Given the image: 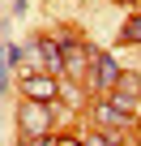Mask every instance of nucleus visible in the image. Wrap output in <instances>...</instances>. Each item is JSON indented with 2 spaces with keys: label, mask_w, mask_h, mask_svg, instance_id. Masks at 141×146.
<instances>
[{
  "label": "nucleus",
  "mask_w": 141,
  "mask_h": 146,
  "mask_svg": "<svg viewBox=\"0 0 141 146\" xmlns=\"http://www.w3.org/2000/svg\"><path fill=\"white\" fill-rule=\"evenodd\" d=\"M94 125H98V133H103L111 146H120V133L132 129L137 120H132V112L120 108L115 99H98V103H94Z\"/></svg>",
  "instance_id": "nucleus-1"
},
{
  "label": "nucleus",
  "mask_w": 141,
  "mask_h": 146,
  "mask_svg": "<svg viewBox=\"0 0 141 146\" xmlns=\"http://www.w3.org/2000/svg\"><path fill=\"white\" fill-rule=\"evenodd\" d=\"M22 95H26V99L56 103V95H60V82H56V73H26V78H22Z\"/></svg>",
  "instance_id": "nucleus-3"
},
{
  "label": "nucleus",
  "mask_w": 141,
  "mask_h": 146,
  "mask_svg": "<svg viewBox=\"0 0 141 146\" xmlns=\"http://www.w3.org/2000/svg\"><path fill=\"white\" fill-rule=\"evenodd\" d=\"M34 52H39V60H43V69H47V73H60V69H64L60 43H51L47 35H39V39H34Z\"/></svg>",
  "instance_id": "nucleus-7"
},
{
  "label": "nucleus",
  "mask_w": 141,
  "mask_h": 146,
  "mask_svg": "<svg viewBox=\"0 0 141 146\" xmlns=\"http://www.w3.org/2000/svg\"><path fill=\"white\" fill-rule=\"evenodd\" d=\"M132 133H137V146H141V120H137V125H132Z\"/></svg>",
  "instance_id": "nucleus-10"
},
{
  "label": "nucleus",
  "mask_w": 141,
  "mask_h": 146,
  "mask_svg": "<svg viewBox=\"0 0 141 146\" xmlns=\"http://www.w3.org/2000/svg\"><path fill=\"white\" fill-rule=\"evenodd\" d=\"M90 82H94L98 90H111V86L120 82V64H115L107 52H94V69H90Z\"/></svg>",
  "instance_id": "nucleus-5"
},
{
  "label": "nucleus",
  "mask_w": 141,
  "mask_h": 146,
  "mask_svg": "<svg viewBox=\"0 0 141 146\" xmlns=\"http://www.w3.org/2000/svg\"><path fill=\"white\" fill-rule=\"evenodd\" d=\"M115 5H132V0H115Z\"/></svg>",
  "instance_id": "nucleus-11"
},
{
  "label": "nucleus",
  "mask_w": 141,
  "mask_h": 146,
  "mask_svg": "<svg viewBox=\"0 0 141 146\" xmlns=\"http://www.w3.org/2000/svg\"><path fill=\"white\" fill-rule=\"evenodd\" d=\"M111 99H115L120 108L132 112V108L141 103V78H137V73H120V82L111 86Z\"/></svg>",
  "instance_id": "nucleus-6"
},
{
  "label": "nucleus",
  "mask_w": 141,
  "mask_h": 146,
  "mask_svg": "<svg viewBox=\"0 0 141 146\" xmlns=\"http://www.w3.org/2000/svg\"><path fill=\"white\" fill-rule=\"evenodd\" d=\"M120 39H124V43H141V13H132V17L124 22V30H120Z\"/></svg>",
  "instance_id": "nucleus-8"
},
{
  "label": "nucleus",
  "mask_w": 141,
  "mask_h": 146,
  "mask_svg": "<svg viewBox=\"0 0 141 146\" xmlns=\"http://www.w3.org/2000/svg\"><path fill=\"white\" fill-rule=\"evenodd\" d=\"M17 133H22V137H47V133H51V103L26 99V103L17 108Z\"/></svg>",
  "instance_id": "nucleus-2"
},
{
  "label": "nucleus",
  "mask_w": 141,
  "mask_h": 146,
  "mask_svg": "<svg viewBox=\"0 0 141 146\" xmlns=\"http://www.w3.org/2000/svg\"><path fill=\"white\" fill-rule=\"evenodd\" d=\"M22 146H56V137L47 133V137H22Z\"/></svg>",
  "instance_id": "nucleus-9"
},
{
  "label": "nucleus",
  "mask_w": 141,
  "mask_h": 146,
  "mask_svg": "<svg viewBox=\"0 0 141 146\" xmlns=\"http://www.w3.org/2000/svg\"><path fill=\"white\" fill-rule=\"evenodd\" d=\"M60 56H64V73H68V78H86V60H94V52L81 39H64L60 43Z\"/></svg>",
  "instance_id": "nucleus-4"
}]
</instances>
